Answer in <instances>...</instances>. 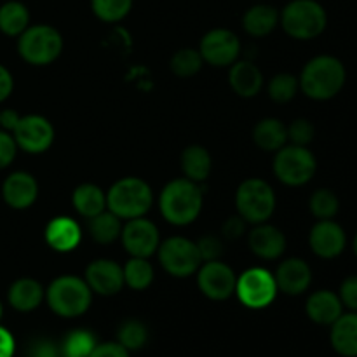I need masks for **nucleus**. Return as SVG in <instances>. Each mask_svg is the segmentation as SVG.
<instances>
[{
    "label": "nucleus",
    "instance_id": "1",
    "mask_svg": "<svg viewBox=\"0 0 357 357\" xmlns=\"http://www.w3.org/2000/svg\"><path fill=\"white\" fill-rule=\"evenodd\" d=\"M202 202H204V194L201 185L188 178H176L160 192V215L171 225H190L201 215Z\"/></svg>",
    "mask_w": 357,
    "mask_h": 357
},
{
    "label": "nucleus",
    "instance_id": "2",
    "mask_svg": "<svg viewBox=\"0 0 357 357\" xmlns=\"http://www.w3.org/2000/svg\"><path fill=\"white\" fill-rule=\"evenodd\" d=\"M347 70L344 63L330 54L316 56L302 70L298 84L307 98L328 101L337 96L345 86Z\"/></svg>",
    "mask_w": 357,
    "mask_h": 357
},
{
    "label": "nucleus",
    "instance_id": "3",
    "mask_svg": "<svg viewBox=\"0 0 357 357\" xmlns=\"http://www.w3.org/2000/svg\"><path fill=\"white\" fill-rule=\"evenodd\" d=\"M45 302L56 316L73 319L84 316L89 310L93 291L87 286L86 279L72 274L59 275L45 289Z\"/></svg>",
    "mask_w": 357,
    "mask_h": 357
},
{
    "label": "nucleus",
    "instance_id": "4",
    "mask_svg": "<svg viewBox=\"0 0 357 357\" xmlns=\"http://www.w3.org/2000/svg\"><path fill=\"white\" fill-rule=\"evenodd\" d=\"M153 202L152 187L143 178L126 176L115 181L107 194V208L121 220L142 218Z\"/></svg>",
    "mask_w": 357,
    "mask_h": 357
},
{
    "label": "nucleus",
    "instance_id": "5",
    "mask_svg": "<svg viewBox=\"0 0 357 357\" xmlns=\"http://www.w3.org/2000/svg\"><path fill=\"white\" fill-rule=\"evenodd\" d=\"M279 21L291 38L312 40L326 30L328 14L317 0H291L279 14Z\"/></svg>",
    "mask_w": 357,
    "mask_h": 357
},
{
    "label": "nucleus",
    "instance_id": "6",
    "mask_svg": "<svg viewBox=\"0 0 357 357\" xmlns=\"http://www.w3.org/2000/svg\"><path fill=\"white\" fill-rule=\"evenodd\" d=\"M63 51V37L54 26L33 24L17 37V52L33 66H45L56 61Z\"/></svg>",
    "mask_w": 357,
    "mask_h": 357
},
{
    "label": "nucleus",
    "instance_id": "7",
    "mask_svg": "<svg viewBox=\"0 0 357 357\" xmlns=\"http://www.w3.org/2000/svg\"><path fill=\"white\" fill-rule=\"evenodd\" d=\"M275 192L261 178H248L236 192L237 213L246 223H265L275 211Z\"/></svg>",
    "mask_w": 357,
    "mask_h": 357
},
{
    "label": "nucleus",
    "instance_id": "8",
    "mask_svg": "<svg viewBox=\"0 0 357 357\" xmlns=\"http://www.w3.org/2000/svg\"><path fill=\"white\" fill-rule=\"evenodd\" d=\"M272 169L281 183L288 187H302L316 174L317 159L307 146L289 143L275 152Z\"/></svg>",
    "mask_w": 357,
    "mask_h": 357
},
{
    "label": "nucleus",
    "instance_id": "9",
    "mask_svg": "<svg viewBox=\"0 0 357 357\" xmlns=\"http://www.w3.org/2000/svg\"><path fill=\"white\" fill-rule=\"evenodd\" d=\"M279 289L272 272L261 267H251L237 275L236 295L244 307L253 310L267 309L278 296Z\"/></svg>",
    "mask_w": 357,
    "mask_h": 357
},
{
    "label": "nucleus",
    "instance_id": "10",
    "mask_svg": "<svg viewBox=\"0 0 357 357\" xmlns=\"http://www.w3.org/2000/svg\"><path fill=\"white\" fill-rule=\"evenodd\" d=\"M157 255L164 271L178 279L190 278L202 265L197 244L187 237H169L159 244Z\"/></svg>",
    "mask_w": 357,
    "mask_h": 357
},
{
    "label": "nucleus",
    "instance_id": "11",
    "mask_svg": "<svg viewBox=\"0 0 357 357\" xmlns=\"http://www.w3.org/2000/svg\"><path fill=\"white\" fill-rule=\"evenodd\" d=\"M17 149L26 153H44L54 142V128L44 115H21L20 122L10 132Z\"/></svg>",
    "mask_w": 357,
    "mask_h": 357
},
{
    "label": "nucleus",
    "instance_id": "12",
    "mask_svg": "<svg viewBox=\"0 0 357 357\" xmlns=\"http://www.w3.org/2000/svg\"><path fill=\"white\" fill-rule=\"evenodd\" d=\"M237 275L227 264L220 260L202 261L197 271V286L204 296L215 302L229 300L236 293Z\"/></svg>",
    "mask_w": 357,
    "mask_h": 357
},
{
    "label": "nucleus",
    "instance_id": "13",
    "mask_svg": "<svg viewBox=\"0 0 357 357\" xmlns=\"http://www.w3.org/2000/svg\"><path fill=\"white\" fill-rule=\"evenodd\" d=\"M121 239L124 250L136 258L152 257L153 253H157L160 244L159 229L145 216L126 220V223L122 225Z\"/></svg>",
    "mask_w": 357,
    "mask_h": 357
},
{
    "label": "nucleus",
    "instance_id": "14",
    "mask_svg": "<svg viewBox=\"0 0 357 357\" xmlns=\"http://www.w3.org/2000/svg\"><path fill=\"white\" fill-rule=\"evenodd\" d=\"M204 63L211 66H230L241 54V40L227 28H215L202 37L199 45Z\"/></svg>",
    "mask_w": 357,
    "mask_h": 357
},
{
    "label": "nucleus",
    "instance_id": "15",
    "mask_svg": "<svg viewBox=\"0 0 357 357\" xmlns=\"http://www.w3.org/2000/svg\"><path fill=\"white\" fill-rule=\"evenodd\" d=\"M309 244L316 257L324 258V260H333L345 251L347 236H345V230L342 229V225H338L333 220H319L310 229Z\"/></svg>",
    "mask_w": 357,
    "mask_h": 357
},
{
    "label": "nucleus",
    "instance_id": "16",
    "mask_svg": "<svg viewBox=\"0 0 357 357\" xmlns=\"http://www.w3.org/2000/svg\"><path fill=\"white\" fill-rule=\"evenodd\" d=\"M86 282L91 291L101 296H114L124 288V271L117 261L100 258L87 265Z\"/></svg>",
    "mask_w": 357,
    "mask_h": 357
},
{
    "label": "nucleus",
    "instance_id": "17",
    "mask_svg": "<svg viewBox=\"0 0 357 357\" xmlns=\"http://www.w3.org/2000/svg\"><path fill=\"white\" fill-rule=\"evenodd\" d=\"M275 284L284 295L298 296L309 289L312 282V268L302 258H286L275 271Z\"/></svg>",
    "mask_w": 357,
    "mask_h": 357
},
{
    "label": "nucleus",
    "instance_id": "18",
    "mask_svg": "<svg viewBox=\"0 0 357 357\" xmlns=\"http://www.w3.org/2000/svg\"><path fill=\"white\" fill-rule=\"evenodd\" d=\"M2 197L9 208L28 209L38 197L37 180L26 171H14L3 180Z\"/></svg>",
    "mask_w": 357,
    "mask_h": 357
},
{
    "label": "nucleus",
    "instance_id": "19",
    "mask_svg": "<svg viewBox=\"0 0 357 357\" xmlns=\"http://www.w3.org/2000/svg\"><path fill=\"white\" fill-rule=\"evenodd\" d=\"M248 246L261 260H278L286 251V236L271 223H258L248 234Z\"/></svg>",
    "mask_w": 357,
    "mask_h": 357
},
{
    "label": "nucleus",
    "instance_id": "20",
    "mask_svg": "<svg viewBox=\"0 0 357 357\" xmlns=\"http://www.w3.org/2000/svg\"><path fill=\"white\" fill-rule=\"evenodd\" d=\"M45 243L51 250L58 253H70L77 250V246L82 241L80 225L70 216H56L45 227Z\"/></svg>",
    "mask_w": 357,
    "mask_h": 357
},
{
    "label": "nucleus",
    "instance_id": "21",
    "mask_svg": "<svg viewBox=\"0 0 357 357\" xmlns=\"http://www.w3.org/2000/svg\"><path fill=\"white\" fill-rule=\"evenodd\" d=\"M305 312L312 323L331 326L344 314V305L338 293L330 291V289H317L307 298Z\"/></svg>",
    "mask_w": 357,
    "mask_h": 357
},
{
    "label": "nucleus",
    "instance_id": "22",
    "mask_svg": "<svg viewBox=\"0 0 357 357\" xmlns=\"http://www.w3.org/2000/svg\"><path fill=\"white\" fill-rule=\"evenodd\" d=\"M229 84L241 98H255L264 87V73L253 61H236L230 65Z\"/></svg>",
    "mask_w": 357,
    "mask_h": 357
},
{
    "label": "nucleus",
    "instance_id": "23",
    "mask_svg": "<svg viewBox=\"0 0 357 357\" xmlns=\"http://www.w3.org/2000/svg\"><path fill=\"white\" fill-rule=\"evenodd\" d=\"M7 300L17 312H33L45 300V289L37 279L21 278L10 284Z\"/></svg>",
    "mask_w": 357,
    "mask_h": 357
},
{
    "label": "nucleus",
    "instance_id": "24",
    "mask_svg": "<svg viewBox=\"0 0 357 357\" xmlns=\"http://www.w3.org/2000/svg\"><path fill=\"white\" fill-rule=\"evenodd\" d=\"M330 342L337 354L357 357V312L342 314L331 324Z\"/></svg>",
    "mask_w": 357,
    "mask_h": 357
},
{
    "label": "nucleus",
    "instance_id": "25",
    "mask_svg": "<svg viewBox=\"0 0 357 357\" xmlns=\"http://www.w3.org/2000/svg\"><path fill=\"white\" fill-rule=\"evenodd\" d=\"M181 171L185 178L195 181V183H204L211 174L213 159L208 149L201 145H188L180 155Z\"/></svg>",
    "mask_w": 357,
    "mask_h": 357
},
{
    "label": "nucleus",
    "instance_id": "26",
    "mask_svg": "<svg viewBox=\"0 0 357 357\" xmlns=\"http://www.w3.org/2000/svg\"><path fill=\"white\" fill-rule=\"evenodd\" d=\"M253 142L264 152H278L288 145V126L282 124L279 119H264L255 126Z\"/></svg>",
    "mask_w": 357,
    "mask_h": 357
},
{
    "label": "nucleus",
    "instance_id": "27",
    "mask_svg": "<svg viewBox=\"0 0 357 357\" xmlns=\"http://www.w3.org/2000/svg\"><path fill=\"white\" fill-rule=\"evenodd\" d=\"M279 23V10L268 3H257L243 16V28L251 37H267Z\"/></svg>",
    "mask_w": 357,
    "mask_h": 357
},
{
    "label": "nucleus",
    "instance_id": "28",
    "mask_svg": "<svg viewBox=\"0 0 357 357\" xmlns=\"http://www.w3.org/2000/svg\"><path fill=\"white\" fill-rule=\"evenodd\" d=\"M72 204L84 218L91 220L107 209V194L94 183H82L73 190Z\"/></svg>",
    "mask_w": 357,
    "mask_h": 357
},
{
    "label": "nucleus",
    "instance_id": "29",
    "mask_svg": "<svg viewBox=\"0 0 357 357\" xmlns=\"http://www.w3.org/2000/svg\"><path fill=\"white\" fill-rule=\"evenodd\" d=\"M30 26V10L23 2L9 0L0 6V31L7 37H20Z\"/></svg>",
    "mask_w": 357,
    "mask_h": 357
},
{
    "label": "nucleus",
    "instance_id": "30",
    "mask_svg": "<svg viewBox=\"0 0 357 357\" xmlns=\"http://www.w3.org/2000/svg\"><path fill=\"white\" fill-rule=\"evenodd\" d=\"M121 232L122 220L107 209L89 220V234L98 244H112L121 237Z\"/></svg>",
    "mask_w": 357,
    "mask_h": 357
},
{
    "label": "nucleus",
    "instance_id": "31",
    "mask_svg": "<svg viewBox=\"0 0 357 357\" xmlns=\"http://www.w3.org/2000/svg\"><path fill=\"white\" fill-rule=\"evenodd\" d=\"M122 271H124V284L135 291H145L153 282V275H155L149 258L131 257Z\"/></svg>",
    "mask_w": 357,
    "mask_h": 357
},
{
    "label": "nucleus",
    "instance_id": "32",
    "mask_svg": "<svg viewBox=\"0 0 357 357\" xmlns=\"http://www.w3.org/2000/svg\"><path fill=\"white\" fill-rule=\"evenodd\" d=\"M98 345L96 337L89 330H73L63 340L61 351L63 357H89L91 352Z\"/></svg>",
    "mask_w": 357,
    "mask_h": 357
},
{
    "label": "nucleus",
    "instance_id": "33",
    "mask_svg": "<svg viewBox=\"0 0 357 357\" xmlns=\"http://www.w3.org/2000/svg\"><path fill=\"white\" fill-rule=\"evenodd\" d=\"M117 342L129 352L139 351L149 342V328L138 319H128L119 326Z\"/></svg>",
    "mask_w": 357,
    "mask_h": 357
},
{
    "label": "nucleus",
    "instance_id": "34",
    "mask_svg": "<svg viewBox=\"0 0 357 357\" xmlns=\"http://www.w3.org/2000/svg\"><path fill=\"white\" fill-rule=\"evenodd\" d=\"M202 65H204V59H202L199 49H180L171 58V70H173L174 75L181 77V79L194 77L202 68Z\"/></svg>",
    "mask_w": 357,
    "mask_h": 357
},
{
    "label": "nucleus",
    "instance_id": "35",
    "mask_svg": "<svg viewBox=\"0 0 357 357\" xmlns=\"http://www.w3.org/2000/svg\"><path fill=\"white\" fill-rule=\"evenodd\" d=\"M132 0H91V9L98 20L105 23H117L129 14Z\"/></svg>",
    "mask_w": 357,
    "mask_h": 357
},
{
    "label": "nucleus",
    "instance_id": "36",
    "mask_svg": "<svg viewBox=\"0 0 357 357\" xmlns=\"http://www.w3.org/2000/svg\"><path fill=\"white\" fill-rule=\"evenodd\" d=\"M309 208L310 213L317 220H333L337 216L338 209H340V201H338L337 194L333 190H330V188H319L310 197Z\"/></svg>",
    "mask_w": 357,
    "mask_h": 357
},
{
    "label": "nucleus",
    "instance_id": "37",
    "mask_svg": "<svg viewBox=\"0 0 357 357\" xmlns=\"http://www.w3.org/2000/svg\"><path fill=\"white\" fill-rule=\"evenodd\" d=\"M300 89L298 79L291 73H278L268 82V96L275 103H289Z\"/></svg>",
    "mask_w": 357,
    "mask_h": 357
},
{
    "label": "nucleus",
    "instance_id": "38",
    "mask_svg": "<svg viewBox=\"0 0 357 357\" xmlns=\"http://www.w3.org/2000/svg\"><path fill=\"white\" fill-rule=\"evenodd\" d=\"M314 135H316V128L307 119H296L288 126V142H291V145L309 146V143H312Z\"/></svg>",
    "mask_w": 357,
    "mask_h": 357
},
{
    "label": "nucleus",
    "instance_id": "39",
    "mask_svg": "<svg viewBox=\"0 0 357 357\" xmlns=\"http://www.w3.org/2000/svg\"><path fill=\"white\" fill-rule=\"evenodd\" d=\"M195 244H197L202 261L220 260V257H222V253H223L222 239H220V237H216V236H213V234H209V236H204L202 239H199Z\"/></svg>",
    "mask_w": 357,
    "mask_h": 357
},
{
    "label": "nucleus",
    "instance_id": "40",
    "mask_svg": "<svg viewBox=\"0 0 357 357\" xmlns=\"http://www.w3.org/2000/svg\"><path fill=\"white\" fill-rule=\"evenodd\" d=\"M17 145L10 132L0 129V169H6L16 159Z\"/></svg>",
    "mask_w": 357,
    "mask_h": 357
},
{
    "label": "nucleus",
    "instance_id": "41",
    "mask_svg": "<svg viewBox=\"0 0 357 357\" xmlns=\"http://www.w3.org/2000/svg\"><path fill=\"white\" fill-rule=\"evenodd\" d=\"M338 296L342 300V305L347 307L352 312H357V275H349L347 279H344Z\"/></svg>",
    "mask_w": 357,
    "mask_h": 357
},
{
    "label": "nucleus",
    "instance_id": "42",
    "mask_svg": "<svg viewBox=\"0 0 357 357\" xmlns=\"http://www.w3.org/2000/svg\"><path fill=\"white\" fill-rule=\"evenodd\" d=\"M89 357H131V352L119 342H105L98 344Z\"/></svg>",
    "mask_w": 357,
    "mask_h": 357
},
{
    "label": "nucleus",
    "instance_id": "43",
    "mask_svg": "<svg viewBox=\"0 0 357 357\" xmlns=\"http://www.w3.org/2000/svg\"><path fill=\"white\" fill-rule=\"evenodd\" d=\"M246 220L241 218L239 215L237 216H230V218L225 220V223H223L222 227V234L223 237H227V239L234 241V239H239V237H243V234L246 232Z\"/></svg>",
    "mask_w": 357,
    "mask_h": 357
},
{
    "label": "nucleus",
    "instance_id": "44",
    "mask_svg": "<svg viewBox=\"0 0 357 357\" xmlns=\"http://www.w3.org/2000/svg\"><path fill=\"white\" fill-rule=\"evenodd\" d=\"M61 351L56 347L54 344L47 340H37L31 344L30 351H28V357H59Z\"/></svg>",
    "mask_w": 357,
    "mask_h": 357
},
{
    "label": "nucleus",
    "instance_id": "45",
    "mask_svg": "<svg viewBox=\"0 0 357 357\" xmlns=\"http://www.w3.org/2000/svg\"><path fill=\"white\" fill-rule=\"evenodd\" d=\"M16 354V340L7 328L0 326V357H14Z\"/></svg>",
    "mask_w": 357,
    "mask_h": 357
},
{
    "label": "nucleus",
    "instance_id": "46",
    "mask_svg": "<svg viewBox=\"0 0 357 357\" xmlns=\"http://www.w3.org/2000/svg\"><path fill=\"white\" fill-rule=\"evenodd\" d=\"M13 89H14L13 73H10L6 66L0 65V103L6 101L7 98L13 94Z\"/></svg>",
    "mask_w": 357,
    "mask_h": 357
},
{
    "label": "nucleus",
    "instance_id": "47",
    "mask_svg": "<svg viewBox=\"0 0 357 357\" xmlns=\"http://www.w3.org/2000/svg\"><path fill=\"white\" fill-rule=\"evenodd\" d=\"M21 115L17 114L16 110H13V108H6V110H0V129H3V131L7 132H13L14 128L17 126V122H20Z\"/></svg>",
    "mask_w": 357,
    "mask_h": 357
},
{
    "label": "nucleus",
    "instance_id": "48",
    "mask_svg": "<svg viewBox=\"0 0 357 357\" xmlns=\"http://www.w3.org/2000/svg\"><path fill=\"white\" fill-rule=\"evenodd\" d=\"M352 248H354V253H356V257H357V234H356V237H354V244H352Z\"/></svg>",
    "mask_w": 357,
    "mask_h": 357
},
{
    "label": "nucleus",
    "instance_id": "49",
    "mask_svg": "<svg viewBox=\"0 0 357 357\" xmlns=\"http://www.w3.org/2000/svg\"><path fill=\"white\" fill-rule=\"evenodd\" d=\"M3 316V307H2V302H0V319H2Z\"/></svg>",
    "mask_w": 357,
    "mask_h": 357
},
{
    "label": "nucleus",
    "instance_id": "50",
    "mask_svg": "<svg viewBox=\"0 0 357 357\" xmlns=\"http://www.w3.org/2000/svg\"><path fill=\"white\" fill-rule=\"evenodd\" d=\"M59 357H63V356H59Z\"/></svg>",
    "mask_w": 357,
    "mask_h": 357
}]
</instances>
